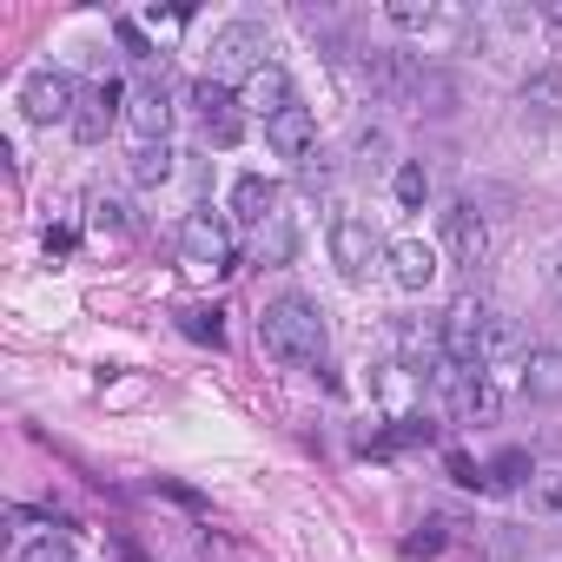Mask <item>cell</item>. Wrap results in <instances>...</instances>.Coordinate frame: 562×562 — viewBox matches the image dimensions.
I'll return each instance as SVG.
<instances>
[{"mask_svg": "<svg viewBox=\"0 0 562 562\" xmlns=\"http://www.w3.org/2000/svg\"><path fill=\"white\" fill-rule=\"evenodd\" d=\"M120 100H126V87H120V80H100V87L80 100V113H74V139H80V146H100V139L113 133V120H120Z\"/></svg>", "mask_w": 562, "mask_h": 562, "instance_id": "cell-10", "label": "cell"}, {"mask_svg": "<svg viewBox=\"0 0 562 562\" xmlns=\"http://www.w3.org/2000/svg\"><path fill=\"white\" fill-rule=\"evenodd\" d=\"M437 384L450 391V417H457V424H496L503 391H496L483 371H457V364H443V371H437Z\"/></svg>", "mask_w": 562, "mask_h": 562, "instance_id": "cell-5", "label": "cell"}, {"mask_svg": "<svg viewBox=\"0 0 562 562\" xmlns=\"http://www.w3.org/2000/svg\"><path fill=\"white\" fill-rule=\"evenodd\" d=\"M258 345H265V358L292 364V371L318 364L325 358V318H318V305H305V299H271L258 312Z\"/></svg>", "mask_w": 562, "mask_h": 562, "instance_id": "cell-1", "label": "cell"}, {"mask_svg": "<svg viewBox=\"0 0 562 562\" xmlns=\"http://www.w3.org/2000/svg\"><path fill=\"white\" fill-rule=\"evenodd\" d=\"M443 549V529L430 522V529H417V536H404V555H437Z\"/></svg>", "mask_w": 562, "mask_h": 562, "instance_id": "cell-25", "label": "cell"}, {"mask_svg": "<svg viewBox=\"0 0 562 562\" xmlns=\"http://www.w3.org/2000/svg\"><path fill=\"white\" fill-rule=\"evenodd\" d=\"M391 192H397V205H404V212H417V205L430 199V172H424V166H397Z\"/></svg>", "mask_w": 562, "mask_h": 562, "instance_id": "cell-19", "label": "cell"}, {"mask_svg": "<svg viewBox=\"0 0 562 562\" xmlns=\"http://www.w3.org/2000/svg\"><path fill=\"white\" fill-rule=\"evenodd\" d=\"M265 146H271L278 159H312V153H318V120H312V106H285L278 120H265Z\"/></svg>", "mask_w": 562, "mask_h": 562, "instance_id": "cell-9", "label": "cell"}, {"mask_svg": "<svg viewBox=\"0 0 562 562\" xmlns=\"http://www.w3.org/2000/svg\"><path fill=\"white\" fill-rule=\"evenodd\" d=\"M27 562H74V536H41L27 549Z\"/></svg>", "mask_w": 562, "mask_h": 562, "instance_id": "cell-24", "label": "cell"}, {"mask_svg": "<svg viewBox=\"0 0 562 562\" xmlns=\"http://www.w3.org/2000/svg\"><path fill=\"white\" fill-rule=\"evenodd\" d=\"M516 358H529V351H522V331H516V318L490 312V331H483V364H516Z\"/></svg>", "mask_w": 562, "mask_h": 562, "instance_id": "cell-17", "label": "cell"}, {"mask_svg": "<svg viewBox=\"0 0 562 562\" xmlns=\"http://www.w3.org/2000/svg\"><path fill=\"white\" fill-rule=\"evenodd\" d=\"M522 470H529V450H503V457L490 463V483H496V490H516Z\"/></svg>", "mask_w": 562, "mask_h": 562, "instance_id": "cell-22", "label": "cell"}, {"mask_svg": "<svg viewBox=\"0 0 562 562\" xmlns=\"http://www.w3.org/2000/svg\"><path fill=\"white\" fill-rule=\"evenodd\" d=\"M179 245H186V265L192 271H232V232L212 218V212H192L186 225H179Z\"/></svg>", "mask_w": 562, "mask_h": 562, "instance_id": "cell-6", "label": "cell"}, {"mask_svg": "<svg viewBox=\"0 0 562 562\" xmlns=\"http://www.w3.org/2000/svg\"><path fill=\"white\" fill-rule=\"evenodd\" d=\"M172 166H179V153H172L166 139L133 153V179H139V186H166V179H172Z\"/></svg>", "mask_w": 562, "mask_h": 562, "instance_id": "cell-18", "label": "cell"}, {"mask_svg": "<svg viewBox=\"0 0 562 562\" xmlns=\"http://www.w3.org/2000/svg\"><path fill=\"white\" fill-rule=\"evenodd\" d=\"M271 205H278V186H271V179H258V172H251V179H238V186H232V212H238L245 225H265V218H278Z\"/></svg>", "mask_w": 562, "mask_h": 562, "instance_id": "cell-16", "label": "cell"}, {"mask_svg": "<svg viewBox=\"0 0 562 562\" xmlns=\"http://www.w3.org/2000/svg\"><path fill=\"white\" fill-rule=\"evenodd\" d=\"M391 21H397V27H430V0H424V8H417V0H397Z\"/></svg>", "mask_w": 562, "mask_h": 562, "instance_id": "cell-26", "label": "cell"}, {"mask_svg": "<svg viewBox=\"0 0 562 562\" xmlns=\"http://www.w3.org/2000/svg\"><path fill=\"white\" fill-rule=\"evenodd\" d=\"M265 54H271V47H265V27L232 21V27H218V34H212V80H251V74H265V67H271Z\"/></svg>", "mask_w": 562, "mask_h": 562, "instance_id": "cell-2", "label": "cell"}, {"mask_svg": "<svg viewBox=\"0 0 562 562\" xmlns=\"http://www.w3.org/2000/svg\"><path fill=\"white\" fill-rule=\"evenodd\" d=\"M192 106H199V120H205V133H212L218 146H232V139H238V100H232V87H225V80H212V74H205V80L192 87Z\"/></svg>", "mask_w": 562, "mask_h": 562, "instance_id": "cell-11", "label": "cell"}, {"mask_svg": "<svg viewBox=\"0 0 562 562\" xmlns=\"http://www.w3.org/2000/svg\"><path fill=\"white\" fill-rule=\"evenodd\" d=\"M245 106H251V113H265V120H278L285 106H299V100H292V80H285V67H265V74H251V80H245Z\"/></svg>", "mask_w": 562, "mask_h": 562, "instance_id": "cell-15", "label": "cell"}, {"mask_svg": "<svg viewBox=\"0 0 562 562\" xmlns=\"http://www.w3.org/2000/svg\"><path fill=\"white\" fill-rule=\"evenodd\" d=\"M93 225H100V232H113V238H126V232H133V218H126V205H120V199H93Z\"/></svg>", "mask_w": 562, "mask_h": 562, "instance_id": "cell-23", "label": "cell"}, {"mask_svg": "<svg viewBox=\"0 0 562 562\" xmlns=\"http://www.w3.org/2000/svg\"><path fill=\"white\" fill-rule=\"evenodd\" d=\"M331 258H338L345 278H364L384 251H378V238H371V225H364L358 212H338V218H331Z\"/></svg>", "mask_w": 562, "mask_h": 562, "instance_id": "cell-8", "label": "cell"}, {"mask_svg": "<svg viewBox=\"0 0 562 562\" xmlns=\"http://www.w3.org/2000/svg\"><path fill=\"white\" fill-rule=\"evenodd\" d=\"M483 331H490V305L457 299V305L443 312V364H457V371H483Z\"/></svg>", "mask_w": 562, "mask_h": 562, "instance_id": "cell-4", "label": "cell"}, {"mask_svg": "<svg viewBox=\"0 0 562 562\" xmlns=\"http://www.w3.org/2000/svg\"><path fill=\"white\" fill-rule=\"evenodd\" d=\"M522 391H529L536 404H562V351H555V345H536V351L522 358Z\"/></svg>", "mask_w": 562, "mask_h": 562, "instance_id": "cell-14", "label": "cell"}, {"mask_svg": "<svg viewBox=\"0 0 562 562\" xmlns=\"http://www.w3.org/2000/svg\"><path fill=\"white\" fill-rule=\"evenodd\" d=\"M120 41H126V54H133V60H146V34H139V27H133V21H126V27H120Z\"/></svg>", "mask_w": 562, "mask_h": 562, "instance_id": "cell-28", "label": "cell"}, {"mask_svg": "<svg viewBox=\"0 0 562 562\" xmlns=\"http://www.w3.org/2000/svg\"><path fill=\"white\" fill-rule=\"evenodd\" d=\"M179 325H186V338H199V345H225V331H218V312H179Z\"/></svg>", "mask_w": 562, "mask_h": 562, "instance_id": "cell-21", "label": "cell"}, {"mask_svg": "<svg viewBox=\"0 0 562 562\" xmlns=\"http://www.w3.org/2000/svg\"><path fill=\"white\" fill-rule=\"evenodd\" d=\"M126 126L139 133V146H159V139H166V126H172V106H166V87H159V80H139V87H133Z\"/></svg>", "mask_w": 562, "mask_h": 562, "instance_id": "cell-12", "label": "cell"}, {"mask_svg": "<svg viewBox=\"0 0 562 562\" xmlns=\"http://www.w3.org/2000/svg\"><path fill=\"white\" fill-rule=\"evenodd\" d=\"M536 503H542V509H555V516H562V483H542V496H536Z\"/></svg>", "mask_w": 562, "mask_h": 562, "instance_id": "cell-29", "label": "cell"}, {"mask_svg": "<svg viewBox=\"0 0 562 562\" xmlns=\"http://www.w3.org/2000/svg\"><path fill=\"white\" fill-rule=\"evenodd\" d=\"M271 232H265V245H258V258L265 265H285L292 258V225H285V212H278V218H265Z\"/></svg>", "mask_w": 562, "mask_h": 562, "instance_id": "cell-20", "label": "cell"}, {"mask_svg": "<svg viewBox=\"0 0 562 562\" xmlns=\"http://www.w3.org/2000/svg\"><path fill=\"white\" fill-rule=\"evenodd\" d=\"M80 100H87V93H80L74 74H60V67H41V74H27V87H21V113H27L34 126H54V120L74 126Z\"/></svg>", "mask_w": 562, "mask_h": 562, "instance_id": "cell-3", "label": "cell"}, {"mask_svg": "<svg viewBox=\"0 0 562 562\" xmlns=\"http://www.w3.org/2000/svg\"><path fill=\"white\" fill-rule=\"evenodd\" d=\"M384 258H391V278H397L404 292H424L430 278H437V251H430L424 238H397V245H391Z\"/></svg>", "mask_w": 562, "mask_h": 562, "instance_id": "cell-13", "label": "cell"}, {"mask_svg": "<svg viewBox=\"0 0 562 562\" xmlns=\"http://www.w3.org/2000/svg\"><path fill=\"white\" fill-rule=\"evenodd\" d=\"M443 245H450V258H457L463 271H476V265L490 258V225H483V212H476L470 199H457V205L443 212Z\"/></svg>", "mask_w": 562, "mask_h": 562, "instance_id": "cell-7", "label": "cell"}, {"mask_svg": "<svg viewBox=\"0 0 562 562\" xmlns=\"http://www.w3.org/2000/svg\"><path fill=\"white\" fill-rule=\"evenodd\" d=\"M450 476H457V483H483V470H476L463 450H450Z\"/></svg>", "mask_w": 562, "mask_h": 562, "instance_id": "cell-27", "label": "cell"}]
</instances>
